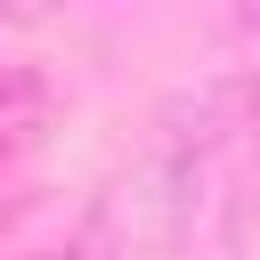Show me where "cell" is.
I'll use <instances>...</instances> for the list:
<instances>
[{"label": "cell", "mask_w": 260, "mask_h": 260, "mask_svg": "<svg viewBox=\"0 0 260 260\" xmlns=\"http://www.w3.org/2000/svg\"><path fill=\"white\" fill-rule=\"evenodd\" d=\"M32 106H41V89H32L24 73H0V138H16V130L32 122Z\"/></svg>", "instance_id": "6da1fadb"}]
</instances>
